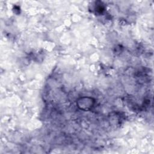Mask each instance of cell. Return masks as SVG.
I'll list each match as a JSON object with an SVG mask.
<instances>
[{"mask_svg": "<svg viewBox=\"0 0 154 154\" xmlns=\"http://www.w3.org/2000/svg\"><path fill=\"white\" fill-rule=\"evenodd\" d=\"M94 103V100L91 97H81L78 100L77 104L78 106L83 110L90 109Z\"/></svg>", "mask_w": 154, "mask_h": 154, "instance_id": "cell-1", "label": "cell"}]
</instances>
